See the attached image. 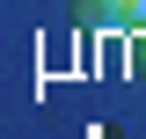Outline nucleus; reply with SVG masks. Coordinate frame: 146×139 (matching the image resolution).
Masks as SVG:
<instances>
[{
	"label": "nucleus",
	"mask_w": 146,
	"mask_h": 139,
	"mask_svg": "<svg viewBox=\"0 0 146 139\" xmlns=\"http://www.w3.org/2000/svg\"><path fill=\"white\" fill-rule=\"evenodd\" d=\"M88 29H146V0H80Z\"/></svg>",
	"instance_id": "obj_1"
}]
</instances>
